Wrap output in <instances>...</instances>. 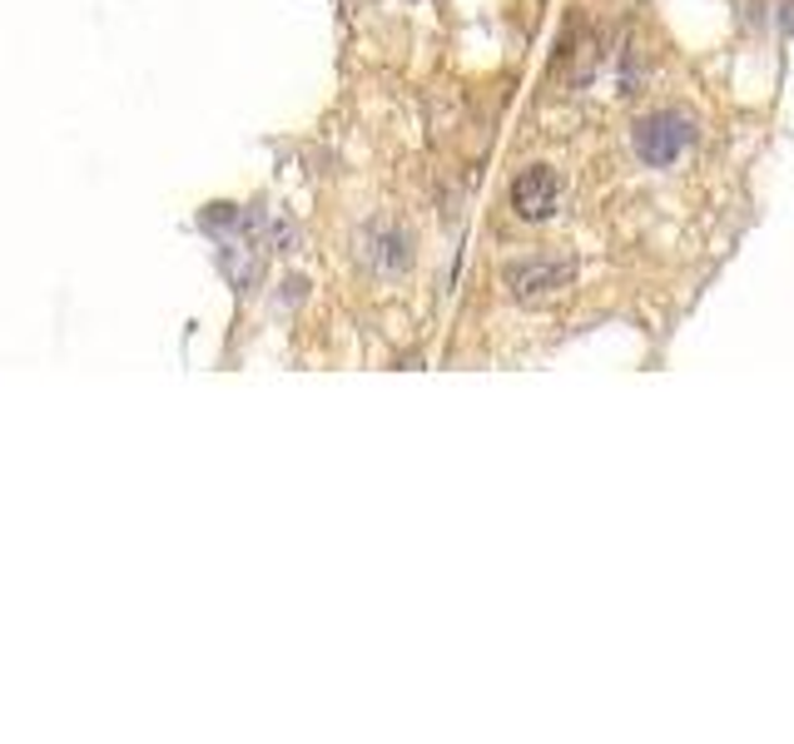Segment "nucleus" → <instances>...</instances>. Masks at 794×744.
<instances>
[{"mask_svg": "<svg viewBox=\"0 0 794 744\" xmlns=\"http://www.w3.org/2000/svg\"><path fill=\"white\" fill-rule=\"evenodd\" d=\"M690 144H695V119L680 115V110H651L631 129V150L645 169H670Z\"/></svg>", "mask_w": 794, "mask_h": 744, "instance_id": "1", "label": "nucleus"}, {"mask_svg": "<svg viewBox=\"0 0 794 744\" xmlns=\"http://www.w3.org/2000/svg\"><path fill=\"white\" fill-rule=\"evenodd\" d=\"M556 204H561V179H556V169L537 164V169H522V175L512 179V209H516V219H526V223H547L551 214H556Z\"/></svg>", "mask_w": 794, "mask_h": 744, "instance_id": "2", "label": "nucleus"}, {"mask_svg": "<svg viewBox=\"0 0 794 744\" xmlns=\"http://www.w3.org/2000/svg\"><path fill=\"white\" fill-rule=\"evenodd\" d=\"M572 283V264L566 258H526V264H507V288L516 298H541Z\"/></svg>", "mask_w": 794, "mask_h": 744, "instance_id": "3", "label": "nucleus"}, {"mask_svg": "<svg viewBox=\"0 0 794 744\" xmlns=\"http://www.w3.org/2000/svg\"><path fill=\"white\" fill-rule=\"evenodd\" d=\"M368 258H373L383 273H402L412 264V239L402 229H373L368 233Z\"/></svg>", "mask_w": 794, "mask_h": 744, "instance_id": "4", "label": "nucleus"}]
</instances>
